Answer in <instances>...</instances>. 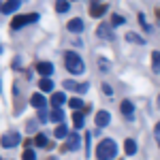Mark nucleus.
Here are the masks:
<instances>
[{"instance_id": "1", "label": "nucleus", "mask_w": 160, "mask_h": 160, "mask_svg": "<svg viewBox=\"0 0 160 160\" xmlns=\"http://www.w3.org/2000/svg\"><path fill=\"white\" fill-rule=\"evenodd\" d=\"M118 156V143L113 139H102L96 148V158L98 160H113Z\"/></svg>"}, {"instance_id": "2", "label": "nucleus", "mask_w": 160, "mask_h": 160, "mask_svg": "<svg viewBox=\"0 0 160 160\" xmlns=\"http://www.w3.org/2000/svg\"><path fill=\"white\" fill-rule=\"evenodd\" d=\"M64 64H66V71L73 73V75H81L86 71V64L81 60V56L75 53V51H66L64 53Z\"/></svg>"}, {"instance_id": "3", "label": "nucleus", "mask_w": 160, "mask_h": 160, "mask_svg": "<svg viewBox=\"0 0 160 160\" xmlns=\"http://www.w3.org/2000/svg\"><path fill=\"white\" fill-rule=\"evenodd\" d=\"M38 19V13H28V15H19V17H15L11 22V30H19V28H24L28 24H34Z\"/></svg>"}, {"instance_id": "4", "label": "nucleus", "mask_w": 160, "mask_h": 160, "mask_svg": "<svg viewBox=\"0 0 160 160\" xmlns=\"http://www.w3.org/2000/svg\"><path fill=\"white\" fill-rule=\"evenodd\" d=\"M19 141H22L19 132H15V130H13V132H4V135H2V139H0V145L9 149V148H15V145H19Z\"/></svg>"}, {"instance_id": "5", "label": "nucleus", "mask_w": 160, "mask_h": 160, "mask_svg": "<svg viewBox=\"0 0 160 160\" xmlns=\"http://www.w3.org/2000/svg\"><path fill=\"white\" fill-rule=\"evenodd\" d=\"M66 102V96H64V92H53L49 98V105L53 109H62V105Z\"/></svg>"}, {"instance_id": "6", "label": "nucleus", "mask_w": 160, "mask_h": 160, "mask_svg": "<svg viewBox=\"0 0 160 160\" xmlns=\"http://www.w3.org/2000/svg\"><path fill=\"white\" fill-rule=\"evenodd\" d=\"M120 111H122V115L126 118V120H132L135 107H132V102H130V100H122V102H120Z\"/></svg>"}, {"instance_id": "7", "label": "nucleus", "mask_w": 160, "mask_h": 160, "mask_svg": "<svg viewBox=\"0 0 160 160\" xmlns=\"http://www.w3.org/2000/svg\"><path fill=\"white\" fill-rule=\"evenodd\" d=\"M96 37L105 38V41H109V38H113V32H111V26H109V24H98V28H96Z\"/></svg>"}, {"instance_id": "8", "label": "nucleus", "mask_w": 160, "mask_h": 160, "mask_svg": "<svg viewBox=\"0 0 160 160\" xmlns=\"http://www.w3.org/2000/svg\"><path fill=\"white\" fill-rule=\"evenodd\" d=\"M94 120H96V128H105L111 122V115H109V111H98Z\"/></svg>"}, {"instance_id": "9", "label": "nucleus", "mask_w": 160, "mask_h": 160, "mask_svg": "<svg viewBox=\"0 0 160 160\" xmlns=\"http://www.w3.org/2000/svg\"><path fill=\"white\" fill-rule=\"evenodd\" d=\"M66 139H68V141H66V145H64L66 149H79V148H81V139H79L77 132H71Z\"/></svg>"}, {"instance_id": "10", "label": "nucleus", "mask_w": 160, "mask_h": 160, "mask_svg": "<svg viewBox=\"0 0 160 160\" xmlns=\"http://www.w3.org/2000/svg\"><path fill=\"white\" fill-rule=\"evenodd\" d=\"M22 7V0H7V2H2V13H15L17 9Z\"/></svg>"}, {"instance_id": "11", "label": "nucleus", "mask_w": 160, "mask_h": 160, "mask_svg": "<svg viewBox=\"0 0 160 160\" xmlns=\"http://www.w3.org/2000/svg\"><path fill=\"white\" fill-rule=\"evenodd\" d=\"M64 88H66V90H73V92H81V94H83V92H88V83H75V81H68V79H66V81H64Z\"/></svg>"}, {"instance_id": "12", "label": "nucleus", "mask_w": 160, "mask_h": 160, "mask_svg": "<svg viewBox=\"0 0 160 160\" xmlns=\"http://www.w3.org/2000/svg\"><path fill=\"white\" fill-rule=\"evenodd\" d=\"M37 71L43 75V77H47V79H49V75L53 73V64H51V62H38V64H37Z\"/></svg>"}, {"instance_id": "13", "label": "nucleus", "mask_w": 160, "mask_h": 160, "mask_svg": "<svg viewBox=\"0 0 160 160\" xmlns=\"http://www.w3.org/2000/svg\"><path fill=\"white\" fill-rule=\"evenodd\" d=\"M105 11H107V4H96V2L90 4V15H92V17H100Z\"/></svg>"}, {"instance_id": "14", "label": "nucleus", "mask_w": 160, "mask_h": 160, "mask_svg": "<svg viewBox=\"0 0 160 160\" xmlns=\"http://www.w3.org/2000/svg\"><path fill=\"white\" fill-rule=\"evenodd\" d=\"M66 28H68V32H81L83 30V22L81 19H71L66 24Z\"/></svg>"}, {"instance_id": "15", "label": "nucleus", "mask_w": 160, "mask_h": 160, "mask_svg": "<svg viewBox=\"0 0 160 160\" xmlns=\"http://www.w3.org/2000/svg\"><path fill=\"white\" fill-rule=\"evenodd\" d=\"M30 102H32V107H37V109H43L47 102H45V98H43V94H32L30 96Z\"/></svg>"}, {"instance_id": "16", "label": "nucleus", "mask_w": 160, "mask_h": 160, "mask_svg": "<svg viewBox=\"0 0 160 160\" xmlns=\"http://www.w3.org/2000/svg\"><path fill=\"white\" fill-rule=\"evenodd\" d=\"M124 149H126V156H135V152H137L135 139H126V143H124Z\"/></svg>"}, {"instance_id": "17", "label": "nucleus", "mask_w": 160, "mask_h": 160, "mask_svg": "<svg viewBox=\"0 0 160 160\" xmlns=\"http://www.w3.org/2000/svg\"><path fill=\"white\" fill-rule=\"evenodd\" d=\"M38 88H41V92H51V90H53V81L47 79V77H43V79L38 81Z\"/></svg>"}, {"instance_id": "18", "label": "nucleus", "mask_w": 160, "mask_h": 160, "mask_svg": "<svg viewBox=\"0 0 160 160\" xmlns=\"http://www.w3.org/2000/svg\"><path fill=\"white\" fill-rule=\"evenodd\" d=\"M152 71L154 73H160V51H154L152 53Z\"/></svg>"}, {"instance_id": "19", "label": "nucleus", "mask_w": 160, "mask_h": 160, "mask_svg": "<svg viewBox=\"0 0 160 160\" xmlns=\"http://www.w3.org/2000/svg\"><path fill=\"white\" fill-rule=\"evenodd\" d=\"M126 41H130V43H137V45H145V38H141L137 32H128L126 34Z\"/></svg>"}, {"instance_id": "20", "label": "nucleus", "mask_w": 160, "mask_h": 160, "mask_svg": "<svg viewBox=\"0 0 160 160\" xmlns=\"http://www.w3.org/2000/svg\"><path fill=\"white\" fill-rule=\"evenodd\" d=\"M49 120L51 122H64V111L62 109H53L49 113Z\"/></svg>"}, {"instance_id": "21", "label": "nucleus", "mask_w": 160, "mask_h": 160, "mask_svg": "<svg viewBox=\"0 0 160 160\" xmlns=\"http://www.w3.org/2000/svg\"><path fill=\"white\" fill-rule=\"evenodd\" d=\"M73 124H75V128H83V113L75 111L73 113Z\"/></svg>"}, {"instance_id": "22", "label": "nucleus", "mask_w": 160, "mask_h": 160, "mask_svg": "<svg viewBox=\"0 0 160 160\" xmlns=\"http://www.w3.org/2000/svg\"><path fill=\"white\" fill-rule=\"evenodd\" d=\"M53 135L58 137V139H64V137H68V130H66V126H64V124H60V126L53 130Z\"/></svg>"}, {"instance_id": "23", "label": "nucleus", "mask_w": 160, "mask_h": 160, "mask_svg": "<svg viewBox=\"0 0 160 160\" xmlns=\"http://www.w3.org/2000/svg\"><path fill=\"white\" fill-rule=\"evenodd\" d=\"M68 9H71V4H68V2H64V0L56 2V11H58V13H66Z\"/></svg>"}, {"instance_id": "24", "label": "nucleus", "mask_w": 160, "mask_h": 160, "mask_svg": "<svg viewBox=\"0 0 160 160\" xmlns=\"http://www.w3.org/2000/svg\"><path fill=\"white\" fill-rule=\"evenodd\" d=\"M34 143H37V145H41V148H47V145H49L45 135H37V137H34Z\"/></svg>"}, {"instance_id": "25", "label": "nucleus", "mask_w": 160, "mask_h": 160, "mask_svg": "<svg viewBox=\"0 0 160 160\" xmlns=\"http://www.w3.org/2000/svg\"><path fill=\"white\" fill-rule=\"evenodd\" d=\"M139 24L143 26V30H145V32H152V26L145 22V15H143V13H139Z\"/></svg>"}, {"instance_id": "26", "label": "nucleus", "mask_w": 160, "mask_h": 160, "mask_svg": "<svg viewBox=\"0 0 160 160\" xmlns=\"http://www.w3.org/2000/svg\"><path fill=\"white\" fill-rule=\"evenodd\" d=\"M22 160H37V154L32 149H26L24 154H22Z\"/></svg>"}, {"instance_id": "27", "label": "nucleus", "mask_w": 160, "mask_h": 160, "mask_svg": "<svg viewBox=\"0 0 160 160\" xmlns=\"http://www.w3.org/2000/svg\"><path fill=\"white\" fill-rule=\"evenodd\" d=\"M68 105H71V107H73L75 111H79V109H81V105H83V102H81V98H71V100H68Z\"/></svg>"}, {"instance_id": "28", "label": "nucleus", "mask_w": 160, "mask_h": 160, "mask_svg": "<svg viewBox=\"0 0 160 160\" xmlns=\"http://www.w3.org/2000/svg\"><path fill=\"white\" fill-rule=\"evenodd\" d=\"M38 120H41V122H47V120H49V113H47L45 107H43V109H38Z\"/></svg>"}, {"instance_id": "29", "label": "nucleus", "mask_w": 160, "mask_h": 160, "mask_svg": "<svg viewBox=\"0 0 160 160\" xmlns=\"http://www.w3.org/2000/svg\"><path fill=\"white\" fill-rule=\"evenodd\" d=\"M124 22H126V19H124L122 15H113V17H111V24L113 26H122Z\"/></svg>"}, {"instance_id": "30", "label": "nucleus", "mask_w": 160, "mask_h": 160, "mask_svg": "<svg viewBox=\"0 0 160 160\" xmlns=\"http://www.w3.org/2000/svg\"><path fill=\"white\" fill-rule=\"evenodd\" d=\"M26 130H28V132H34V130H37V120H30V122L26 124Z\"/></svg>"}, {"instance_id": "31", "label": "nucleus", "mask_w": 160, "mask_h": 160, "mask_svg": "<svg viewBox=\"0 0 160 160\" xmlns=\"http://www.w3.org/2000/svg\"><path fill=\"white\" fill-rule=\"evenodd\" d=\"M102 92H105L107 96H111V94H113V90H111V86H109V83H102Z\"/></svg>"}, {"instance_id": "32", "label": "nucleus", "mask_w": 160, "mask_h": 160, "mask_svg": "<svg viewBox=\"0 0 160 160\" xmlns=\"http://www.w3.org/2000/svg\"><path fill=\"white\" fill-rule=\"evenodd\" d=\"M98 64H100V68H102V73H107V71H109V62H105V60H98Z\"/></svg>"}, {"instance_id": "33", "label": "nucleus", "mask_w": 160, "mask_h": 160, "mask_svg": "<svg viewBox=\"0 0 160 160\" xmlns=\"http://www.w3.org/2000/svg\"><path fill=\"white\" fill-rule=\"evenodd\" d=\"M156 141H158V145H160V122H158V126H156Z\"/></svg>"}, {"instance_id": "34", "label": "nucleus", "mask_w": 160, "mask_h": 160, "mask_svg": "<svg viewBox=\"0 0 160 160\" xmlns=\"http://www.w3.org/2000/svg\"><path fill=\"white\" fill-rule=\"evenodd\" d=\"M0 13H2V2H0Z\"/></svg>"}, {"instance_id": "35", "label": "nucleus", "mask_w": 160, "mask_h": 160, "mask_svg": "<svg viewBox=\"0 0 160 160\" xmlns=\"http://www.w3.org/2000/svg\"><path fill=\"white\" fill-rule=\"evenodd\" d=\"M158 107H160V96H158Z\"/></svg>"}, {"instance_id": "36", "label": "nucleus", "mask_w": 160, "mask_h": 160, "mask_svg": "<svg viewBox=\"0 0 160 160\" xmlns=\"http://www.w3.org/2000/svg\"><path fill=\"white\" fill-rule=\"evenodd\" d=\"M0 53H2V45H0Z\"/></svg>"}, {"instance_id": "37", "label": "nucleus", "mask_w": 160, "mask_h": 160, "mask_svg": "<svg viewBox=\"0 0 160 160\" xmlns=\"http://www.w3.org/2000/svg\"><path fill=\"white\" fill-rule=\"evenodd\" d=\"M51 160H56V158H51Z\"/></svg>"}]
</instances>
